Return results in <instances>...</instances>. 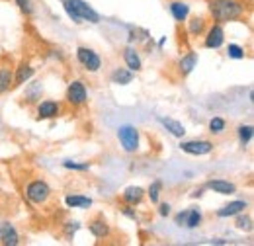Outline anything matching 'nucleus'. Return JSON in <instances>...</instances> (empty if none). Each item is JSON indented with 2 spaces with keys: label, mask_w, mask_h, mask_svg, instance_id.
Segmentation results:
<instances>
[{
  "label": "nucleus",
  "mask_w": 254,
  "mask_h": 246,
  "mask_svg": "<svg viewBox=\"0 0 254 246\" xmlns=\"http://www.w3.org/2000/svg\"><path fill=\"white\" fill-rule=\"evenodd\" d=\"M209 12L217 24H227L245 16V4L241 0H209Z\"/></svg>",
  "instance_id": "1"
},
{
  "label": "nucleus",
  "mask_w": 254,
  "mask_h": 246,
  "mask_svg": "<svg viewBox=\"0 0 254 246\" xmlns=\"http://www.w3.org/2000/svg\"><path fill=\"white\" fill-rule=\"evenodd\" d=\"M61 4H63V10L66 12V16L76 26H80L84 22L100 24V14L96 12L88 2H84V0H61Z\"/></svg>",
  "instance_id": "2"
},
{
  "label": "nucleus",
  "mask_w": 254,
  "mask_h": 246,
  "mask_svg": "<svg viewBox=\"0 0 254 246\" xmlns=\"http://www.w3.org/2000/svg\"><path fill=\"white\" fill-rule=\"evenodd\" d=\"M116 135H118V141H120V147H122L124 153L133 154L139 151V147H141V133H139V129L135 125H131V123L120 125Z\"/></svg>",
  "instance_id": "3"
},
{
  "label": "nucleus",
  "mask_w": 254,
  "mask_h": 246,
  "mask_svg": "<svg viewBox=\"0 0 254 246\" xmlns=\"http://www.w3.org/2000/svg\"><path fill=\"white\" fill-rule=\"evenodd\" d=\"M64 100H66V104L72 106V108L84 106V104L88 102V88H86L84 80H80V78L70 80L68 86H66V92H64Z\"/></svg>",
  "instance_id": "4"
},
{
  "label": "nucleus",
  "mask_w": 254,
  "mask_h": 246,
  "mask_svg": "<svg viewBox=\"0 0 254 246\" xmlns=\"http://www.w3.org/2000/svg\"><path fill=\"white\" fill-rule=\"evenodd\" d=\"M24 191H26V197L32 201L33 205H43L51 197V185L47 184L45 180H32L30 184L26 185Z\"/></svg>",
  "instance_id": "5"
},
{
  "label": "nucleus",
  "mask_w": 254,
  "mask_h": 246,
  "mask_svg": "<svg viewBox=\"0 0 254 246\" xmlns=\"http://www.w3.org/2000/svg\"><path fill=\"white\" fill-rule=\"evenodd\" d=\"M76 61L86 72H98L102 68V57L96 53L94 49H90L86 45L76 47Z\"/></svg>",
  "instance_id": "6"
},
{
  "label": "nucleus",
  "mask_w": 254,
  "mask_h": 246,
  "mask_svg": "<svg viewBox=\"0 0 254 246\" xmlns=\"http://www.w3.org/2000/svg\"><path fill=\"white\" fill-rule=\"evenodd\" d=\"M215 149V145L207 139H191V141H182L180 143V151L191 156H205L211 154Z\"/></svg>",
  "instance_id": "7"
},
{
  "label": "nucleus",
  "mask_w": 254,
  "mask_h": 246,
  "mask_svg": "<svg viewBox=\"0 0 254 246\" xmlns=\"http://www.w3.org/2000/svg\"><path fill=\"white\" fill-rule=\"evenodd\" d=\"M203 45L205 49H219L225 45V28L223 24H211L207 31H205V37H203Z\"/></svg>",
  "instance_id": "8"
},
{
  "label": "nucleus",
  "mask_w": 254,
  "mask_h": 246,
  "mask_svg": "<svg viewBox=\"0 0 254 246\" xmlns=\"http://www.w3.org/2000/svg\"><path fill=\"white\" fill-rule=\"evenodd\" d=\"M37 120H55L61 114V104L55 100H43L37 104Z\"/></svg>",
  "instance_id": "9"
},
{
  "label": "nucleus",
  "mask_w": 254,
  "mask_h": 246,
  "mask_svg": "<svg viewBox=\"0 0 254 246\" xmlns=\"http://www.w3.org/2000/svg\"><path fill=\"white\" fill-rule=\"evenodd\" d=\"M33 76H35V68H33L32 64L26 61L20 62V64L14 68V88L28 84Z\"/></svg>",
  "instance_id": "10"
},
{
  "label": "nucleus",
  "mask_w": 254,
  "mask_h": 246,
  "mask_svg": "<svg viewBox=\"0 0 254 246\" xmlns=\"http://www.w3.org/2000/svg\"><path fill=\"white\" fill-rule=\"evenodd\" d=\"M203 187L211 189V191H215L219 195H233V193H237V185L233 184V182H229V180H225V178H211V180L205 182Z\"/></svg>",
  "instance_id": "11"
},
{
  "label": "nucleus",
  "mask_w": 254,
  "mask_h": 246,
  "mask_svg": "<svg viewBox=\"0 0 254 246\" xmlns=\"http://www.w3.org/2000/svg\"><path fill=\"white\" fill-rule=\"evenodd\" d=\"M247 207H249V203L245 199H235V201H229L227 205H223L221 209H217L215 215L219 219H229V217H235L243 213V211H247Z\"/></svg>",
  "instance_id": "12"
},
{
  "label": "nucleus",
  "mask_w": 254,
  "mask_h": 246,
  "mask_svg": "<svg viewBox=\"0 0 254 246\" xmlns=\"http://www.w3.org/2000/svg\"><path fill=\"white\" fill-rule=\"evenodd\" d=\"M63 201L68 209H88L94 205V199L88 195H82V193H68V195H64Z\"/></svg>",
  "instance_id": "13"
},
{
  "label": "nucleus",
  "mask_w": 254,
  "mask_h": 246,
  "mask_svg": "<svg viewBox=\"0 0 254 246\" xmlns=\"http://www.w3.org/2000/svg\"><path fill=\"white\" fill-rule=\"evenodd\" d=\"M0 241H2V245L4 246L20 245V235H18L16 227H14L10 221H6V223L0 225Z\"/></svg>",
  "instance_id": "14"
},
{
  "label": "nucleus",
  "mask_w": 254,
  "mask_h": 246,
  "mask_svg": "<svg viewBox=\"0 0 254 246\" xmlns=\"http://www.w3.org/2000/svg\"><path fill=\"white\" fill-rule=\"evenodd\" d=\"M14 88V68L10 62H0V96Z\"/></svg>",
  "instance_id": "15"
},
{
  "label": "nucleus",
  "mask_w": 254,
  "mask_h": 246,
  "mask_svg": "<svg viewBox=\"0 0 254 246\" xmlns=\"http://www.w3.org/2000/svg\"><path fill=\"white\" fill-rule=\"evenodd\" d=\"M168 10H170L172 18H174L176 22H180V24L190 18V4H188L186 0H172V2L168 4Z\"/></svg>",
  "instance_id": "16"
},
{
  "label": "nucleus",
  "mask_w": 254,
  "mask_h": 246,
  "mask_svg": "<svg viewBox=\"0 0 254 246\" xmlns=\"http://www.w3.org/2000/svg\"><path fill=\"white\" fill-rule=\"evenodd\" d=\"M133 78H135V72L129 70L127 66H116L112 70V74H110V80L116 86H127V84L133 82Z\"/></svg>",
  "instance_id": "17"
},
{
  "label": "nucleus",
  "mask_w": 254,
  "mask_h": 246,
  "mask_svg": "<svg viewBox=\"0 0 254 246\" xmlns=\"http://www.w3.org/2000/svg\"><path fill=\"white\" fill-rule=\"evenodd\" d=\"M122 199L126 205H139L143 199H145V189L141 185H127L122 193Z\"/></svg>",
  "instance_id": "18"
},
{
  "label": "nucleus",
  "mask_w": 254,
  "mask_h": 246,
  "mask_svg": "<svg viewBox=\"0 0 254 246\" xmlns=\"http://www.w3.org/2000/svg\"><path fill=\"white\" fill-rule=\"evenodd\" d=\"M197 61H199V55L197 51H188L186 55H182V59L178 61V70L182 76H190L191 72L195 70L197 66Z\"/></svg>",
  "instance_id": "19"
},
{
  "label": "nucleus",
  "mask_w": 254,
  "mask_h": 246,
  "mask_svg": "<svg viewBox=\"0 0 254 246\" xmlns=\"http://www.w3.org/2000/svg\"><path fill=\"white\" fill-rule=\"evenodd\" d=\"M159 123L166 129L168 135H172V137H176V139H182V137L186 135V127H184V123L178 122V120H174V118H159Z\"/></svg>",
  "instance_id": "20"
},
{
  "label": "nucleus",
  "mask_w": 254,
  "mask_h": 246,
  "mask_svg": "<svg viewBox=\"0 0 254 246\" xmlns=\"http://www.w3.org/2000/svg\"><path fill=\"white\" fill-rule=\"evenodd\" d=\"M124 61H126V66L133 72H139L143 68V61H141V55L139 51L133 47V45H127L124 49Z\"/></svg>",
  "instance_id": "21"
},
{
  "label": "nucleus",
  "mask_w": 254,
  "mask_h": 246,
  "mask_svg": "<svg viewBox=\"0 0 254 246\" xmlns=\"http://www.w3.org/2000/svg\"><path fill=\"white\" fill-rule=\"evenodd\" d=\"M88 231L92 233V237L96 239H108L110 235H112V229H110V225H108V221H104V219H94V221H90L88 223Z\"/></svg>",
  "instance_id": "22"
},
{
  "label": "nucleus",
  "mask_w": 254,
  "mask_h": 246,
  "mask_svg": "<svg viewBox=\"0 0 254 246\" xmlns=\"http://www.w3.org/2000/svg\"><path fill=\"white\" fill-rule=\"evenodd\" d=\"M203 221V215H201V209L199 207H188L186 209V219H184V227L186 229H197Z\"/></svg>",
  "instance_id": "23"
},
{
  "label": "nucleus",
  "mask_w": 254,
  "mask_h": 246,
  "mask_svg": "<svg viewBox=\"0 0 254 246\" xmlns=\"http://www.w3.org/2000/svg\"><path fill=\"white\" fill-rule=\"evenodd\" d=\"M237 135H239V143H241V147H247L251 141H253L254 137V127L251 123H243V125H239L237 127Z\"/></svg>",
  "instance_id": "24"
},
{
  "label": "nucleus",
  "mask_w": 254,
  "mask_h": 246,
  "mask_svg": "<svg viewBox=\"0 0 254 246\" xmlns=\"http://www.w3.org/2000/svg\"><path fill=\"white\" fill-rule=\"evenodd\" d=\"M205 31V18L203 16H193L190 22H188V33L197 37Z\"/></svg>",
  "instance_id": "25"
},
{
  "label": "nucleus",
  "mask_w": 254,
  "mask_h": 246,
  "mask_svg": "<svg viewBox=\"0 0 254 246\" xmlns=\"http://www.w3.org/2000/svg\"><path fill=\"white\" fill-rule=\"evenodd\" d=\"M227 57L233 59V61H243V59L247 57V51H245V47L239 45V43H229V45H227Z\"/></svg>",
  "instance_id": "26"
},
{
  "label": "nucleus",
  "mask_w": 254,
  "mask_h": 246,
  "mask_svg": "<svg viewBox=\"0 0 254 246\" xmlns=\"http://www.w3.org/2000/svg\"><path fill=\"white\" fill-rule=\"evenodd\" d=\"M160 193H162V182L160 180H155V182H151V185L147 187V191H145V195L151 199V203H159L160 201Z\"/></svg>",
  "instance_id": "27"
},
{
  "label": "nucleus",
  "mask_w": 254,
  "mask_h": 246,
  "mask_svg": "<svg viewBox=\"0 0 254 246\" xmlns=\"http://www.w3.org/2000/svg\"><path fill=\"white\" fill-rule=\"evenodd\" d=\"M237 217V221H235V227L239 229V231H245V233H251L253 231V217L247 215L245 211L243 213H239Z\"/></svg>",
  "instance_id": "28"
},
{
  "label": "nucleus",
  "mask_w": 254,
  "mask_h": 246,
  "mask_svg": "<svg viewBox=\"0 0 254 246\" xmlns=\"http://www.w3.org/2000/svg\"><path fill=\"white\" fill-rule=\"evenodd\" d=\"M207 129H209L211 135H221L223 131L227 129V122L223 118H219V116H213L209 120V123H207Z\"/></svg>",
  "instance_id": "29"
},
{
  "label": "nucleus",
  "mask_w": 254,
  "mask_h": 246,
  "mask_svg": "<svg viewBox=\"0 0 254 246\" xmlns=\"http://www.w3.org/2000/svg\"><path fill=\"white\" fill-rule=\"evenodd\" d=\"M41 92H43L41 82H32V84H26V96L24 98L28 102H37L41 98Z\"/></svg>",
  "instance_id": "30"
},
{
  "label": "nucleus",
  "mask_w": 254,
  "mask_h": 246,
  "mask_svg": "<svg viewBox=\"0 0 254 246\" xmlns=\"http://www.w3.org/2000/svg\"><path fill=\"white\" fill-rule=\"evenodd\" d=\"M63 168L72 170V172H86L92 168L90 162H76V160H63Z\"/></svg>",
  "instance_id": "31"
},
{
  "label": "nucleus",
  "mask_w": 254,
  "mask_h": 246,
  "mask_svg": "<svg viewBox=\"0 0 254 246\" xmlns=\"http://www.w3.org/2000/svg\"><path fill=\"white\" fill-rule=\"evenodd\" d=\"M18 8L26 14V16H32L33 14V6H32V0H16Z\"/></svg>",
  "instance_id": "32"
},
{
  "label": "nucleus",
  "mask_w": 254,
  "mask_h": 246,
  "mask_svg": "<svg viewBox=\"0 0 254 246\" xmlns=\"http://www.w3.org/2000/svg\"><path fill=\"white\" fill-rule=\"evenodd\" d=\"M157 205H159V215L162 217V219H166V217L172 213V205H170V203H160L159 201Z\"/></svg>",
  "instance_id": "33"
},
{
  "label": "nucleus",
  "mask_w": 254,
  "mask_h": 246,
  "mask_svg": "<svg viewBox=\"0 0 254 246\" xmlns=\"http://www.w3.org/2000/svg\"><path fill=\"white\" fill-rule=\"evenodd\" d=\"M78 229H80V225H78L76 221H72V223H66V225H64V231H66V237H68V239H70V237H74V233H76Z\"/></svg>",
  "instance_id": "34"
},
{
  "label": "nucleus",
  "mask_w": 254,
  "mask_h": 246,
  "mask_svg": "<svg viewBox=\"0 0 254 246\" xmlns=\"http://www.w3.org/2000/svg\"><path fill=\"white\" fill-rule=\"evenodd\" d=\"M122 213H124L127 219H131V221H137V213H135L133 205H124V207H122Z\"/></svg>",
  "instance_id": "35"
},
{
  "label": "nucleus",
  "mask_w": 254,
  "mask_h": 246,
  "mask_svg": "<svg viewBox=\"0 0 254 246\" xmlns=\"http://www.w3.org/2000/svg\"><path fill=\"white\" fill-rule=\"evenodd\" d=\"M184 219H186V209H184V211H180V213H176V217H174L176 227H184Z\"/></svg>",
  "instance_id": "36"
},
{
  "label": "nucleus",
  "mask_w": 254,
  "mask_h": 246,
  "mask_svg": "<svg viewBox=\"0 0 254 246\" xmlns=\"http://www.w3.org/2000/svg\"><path fill=\"white\" fill-rule=\"evenodd\" d=\"M203 189H205V187H199V189H195V191L191 193V197H201V195H203Z\"/></svg>",
  "instance_id": "37"
},
{
  "label": "nucleus",
  "mask_w": 254,
  "mask_h": 246,
  "mask_svg": "<svg viewBox=\"0 0 254 246\" xmlns=\"http://www.w3.org/2000/svg\"><path fill=\"white\" fill-rule=\"evenodd\" d=\"M166 39H168L166 35H162V37H160V39H159V49H162V47L166 45Z\"/></svg>",
  "instance_id": "38"
},
{
  "label": "nucleus",
  "mask_w": 254,
  "mask_h": 246,
  "mask_svg": "<svg viewBox=\"0 0 254 246\" xmlns=\"http://www.w3.org/2000/svg\"><path fill=\"white\" fill-rule=\"evenodd\" d=\"M211 245H227V241H225V239H213Z\"/></svg>",
  "instance_id": "39"
}]
</instances>
